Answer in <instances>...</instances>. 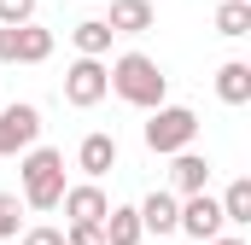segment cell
<instances>
[{"label": "cell", "mask_w": 251, "mask_h": 245, "mask_svg": "<svg viewBox=\"0 0 251 245\" xmlns=\"http://www.w3.org/2000/svg\"><path fill=\"white\" fill-rule=\"evenodd\" d=\"M105 82L123 94L128 105H140V111H158L164 105V88H170V76L146 59V53H123V59L105 70Z\"/></svg>", "instance_id": "1"}, {"label": "cell", "mask_w": 251, "mask_h": 245, "mask_svg": "<svg viewBox=\"0 0 251 245\" xmlns=\"http://www.w3.org/2000/svg\"><path fill=\"white\" fill-rule=\"evenodd\" d=\"M24 198H29L35 210H59V198H64V152L35 146V152L24 158Z\"/></svg>", "instance_id": "2"}, {"label": "cell", "mask_w": 251, "mask_h": 245, "mask_svg": "<svg viewBox=\"0 0 251 245\" xmlns=\"http://www.w3.org/2000/svg\"><path fill=\"white\" fill-rule=\"evenodd\" d=\"M193 134H199V117H193L187 105H158L152 122H146V146H152V152H164V158L193 152Z\"/></svg>", "instance_id": "3"}, {"label": "cell", "mask_w": 251, "mask_h": 245, "mask_svg": "<svg viewBox=\"0 0 251 245\" xmlns=\"http://www.w3.org/2000/svg\"><path fill=\"white\" fill-rule=\"evenodd\" d=\"M105 94H111V82H105V64L100 59H76L64 70V99H70V105L88 111V105H100Z\"/></svg>", "instance_id": "4"}, {"label": "cell", "mask_w": 251, "mask_h": 245, "mask_svg": "<svg viewBox=\"0 0 251 245\" xmlns=\"http://www.w3.org/2000/svg\"><path fill=\"white\" fill-rule=\"evenodd\" d=\"M176 228L181 234H193V240H222V204L210 198V193H193V198H181V216H176Z\"/></svg>", "instance_id": "5"}, {"label": "cell", "mask_w": 251, "mask_h": 245, "mask_svg": "<svg viewBox=\"0 0 251 245\" xmlns=\"http://www.w3.org/2000/svg\"><path fill=\"white\" fill-rule=\"evenodd\" d=\"M35 134H41L35 105H0V152H29Z\"/></svg>", "instance_id": "6"}, {"label": "cell", "mask_w": 251, "mask_h": 245, "mask_svg": "<svg viewBox=\"0 0 251 245\" xmlns=\"http://www.w3.org/2000/svg\"><path fill=\"white\" fill-rule=\"evenodd\" d=\"M64 216H70V228H100L105 216H111V204H105V193L94 181H82V187H64Z\"/></svg>", "instance_id": "7"}, {"label": "cell", "mask_w": 251, "mask_h": 245, "mask_svg": "<svg viewBox=\"0 0 251 245\" xmlns=\"http://www.w3.org/2000/svg\"><path fill=\"white\" fill-rule=\"evenodd\" d=\"M134 216H140V234H176L181 204H176V193H146V204H140Z\"/></svg>", "instance_id": "8"}, {"label": "cell", "mask_w": 251, "mask_h": 245, "mask_svg": "<svg viewBox=\"0 0 251 245\" xmlns=\"http://www.w3.org/2000/svg\"><path fill=\"white\" fill-rule=\"evenodd\" d=\"M76 164H82V175H88V181H100V175L117 164V140H111V134H88V140L76 146Z\"/></svg>", "instance_id": "9"}, {"label": "cell", "mask_w": 251, "mask_h": 245, "mask_svg": "<svg viewBox=\"0 0 251 245\" xmlns=\"http://www.w3.org/2000/svg\"><path fill=\"white\" fill-rule=\"evenodd\" d=\"M170 181H176V193H181V198L204 193V187H210V158H199V152H176V170H170Z\"/></svg>", "instance_id": "10"}, {"label": "cell", "mask_w": 251, "mask_h": 245, "mask_svg": "<svg viewBox=\"0 0 251 245\" xmlns=\"http://www.w3.org/2000/svg\"><path fill=\"white\" fill-rule=\"evenodd\" d=\"M47 53H53V29H35V24L12 29V64H41Z\"/></svg>", "instance_id": "11"}, {"label": "cell", "mask_w": 251, "mask_h": 245, "mask_svg": "<svg viewBox=\"0 0 251 245\" xmlns=\"http://www.w3.org/2000/svg\"><path fill=\"white\" fill-rule=\"evenodd\" d=\"M111 35H146L152 29V0H117L111 18H105Z\"/></svg>", "instance_id": "12"}, {"label": "cell", "mask_w": 251, "mask_h": 245, "mask_svg": "<svg viewBox=\"0 0 251 245\" xmlns=\"http://www.w3.org/2000/svg\"><path fill=\"white\" fill-rule=\"evenodd\" d=\"M100 240L105 245H140V216L128 204H111V216L100 222Z\"/></svg>", "instance_id": "13"}, {"label": "cell", "mask_w": 251, "mask_h": 245, "mask_svg": "<svg viewBox=\"0 0 251 245\" xmlns=\"http://www.w3.org/2000/svg\"><path fill=\"white\" fill-rule=\"evenodd\" d=\"M216 94H222L228 105H246V99H251V64L228 59L222 70H216Z\"/></svg>", "instance_id": "14"}, {"label": "cell", "mask_w": 251, "mask_h": 245, "mask_svg": "<svg viewBox=\"0 0 251 245\" xmlns=\"http://www.w3.org/2000/svg\"><path fill=\"white\" fill-rule=\"evenodd\" d=\"M216 29L234 35V41L251 35V0H222V6H216Z\"/></svg>", "instance_id": "15"}, {"label": "cell", "mask_w": 251, "mask_h": 245, "mask_svg": "<svg viewBox=\"0 0 251 245\" xmlns=\"http://www.w3.org/2000/svg\"><path fill=\"white\" fill-rule=\"evenodd\" d=\"M111 47V29H105V18H88V24H76V53L82 59H100Z\"/></svg>", "instance_id": "16"}, {"label": "cell", "mask_w": 251, "mask_h": 245, "mask_svg": "<svg viewBox=\"0 0 251 245\" xmlns=\"http://www.w3.org/2000/svg\"><path fill=\"white\" fill-rule=\"evenodd\" d=\"M216 204H222V222H251V181H234Z\"/></svg>", "instance_id": "17"}, {"label": "cell", "mask_w": 251, "mask_h": 245, "mask_svg": "<svg viewBox=\"0 0 251 245\" xmlns=\"http://www.w3.org/2000/svg\"><path fill=\"white\" fill-rule=\"evenodd\" d=\"M35 18V0H0V29H18Z\"/></svg>", "instance_id": "18"}, {"label": "cell", "mask_w": 251, "mask_h": 245, "mask_svg": "<svg viewBox=\"0 0 251 245\" xmlns=\"http://www.w3.org/2000/svg\"><path fill=\"white\" fill-rule=\"evenodd\" d=\"M12 234H18V198L0 193V240H12Z\"/></svg>", "instance_id": "19"}, {"label": "cell", "mask_w": 251, "mask_h": 245, "mask_svg": "<svg viewBox=\"0 0 251 245\" xmlns=\"http://www.w3.org/2000/svg\"><path fill=\"white\" fill-rule=\"evenodd\" d=\"M24 245H64V234H59V228H29Z\"/></svg>", "instance_id": "20"}, {"label": "cell", "mask_w": 251, "mask_h": 245, "mask_svg": "<svg viewBox=\"0 0 251 245\" xmlns=\"http://www.w3.org/2000/svg\"><path fill=\"white\" fill-rule=\"evenodd\" d=\"M204 245H246V240H204Z\"/></svg>", "instance_id": "21"}]
</instances>
